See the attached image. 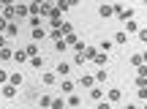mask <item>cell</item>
Instances as JSON below:
<instances>
[{
  "label": "cell",
  "instance_id": "6da1fadb",
  "mask_svg": "<svg viewBox=\"0 0 147 109\" xmlns=\"http://www.w3.org/2000/svg\"><path fill=\"white\" fill-rule=\"evenodd\" d=\"M112 5H115L117 19H123V22H131L134 19V8H131V5H120V3H112Z\"/></svg>",
  "mask_w": 147,
  "mask_h": 109
},
{
  "label": "cell",
  "instance_id": "7a4b0ae2",
  "mask_svg": "<svg viewBox=\"0 0 147 109\" xmlns=\"http://www.w3.org/2000/svg\"><path fill=\"white\" fill-rule=\"evenodd\" d=\"M104 101H109V104H120V101H123V90H120V87H112V90H106Z\"/></svg>",
  "mask_w": 147,
  "mask_h": 109
},
{
  "label": "cell",
  "instance_id": "3957f363",
  "mask_svg": "<svg viewBox=\"0 0 147 109\" xmlns=\"http://www.w3.org/2000/svg\"><path fill=\"white\" fill-rule=\"evenodd\" d=\"M14 16H16V22L30 16V8H27V3H14Z\"/></svg>",
  "mask_w": 147,
  "mask_h": 109
},
{
  "label": "cell",
  "instance_id": "277c9868",
  "mask_svg": "<svg viewBox=\"0 0 147 109\" xmlns=\"http://www.w3.org/2000/svg\"><path fill=\"white\" fill-rule=\"evenodd\" d=\"M98 16L101 19H112V16H115V5L112 3H101L98 5Z\"/></svg>",
  "mask_w": 147,
  "mask_h": 109
},
{
  "label": "cell",
  "instance_id": "5b68a950",
  "mask_svg": "<svg viewBox=\"0 0 147 109\" xmlns=\"http://www.w3.org/2000/svg\"><path fill=\"white\" fill-rule=\"evenodd\" d=\"M60 90H63V95H71V93H76V82L68 77V79H63L60 82Z\"/></svg>",
  "mask_w": 147,
  "mask_h": 109
},
{
  "label": "cell",
  "instance_id": "8992f818",
  "mask_svg": "<svg viewBox=\"0 0 147 109\" xmlns=\"http://www.w3.org/2000/svg\"><path fill=\"white\" fill-rule=\"evenodd\" d=\"M79 85L87 87V90H93L95 87V77H93V74H82V77H79Z\"/></svg>",
  "mask_w": 147,
  "mask_h": 109
},
{
  "label": "cell",
  "instance_id": "52a82bcc",
  "mask_svg": "<svg viewBox=\"0 0 147 109\" xmlns=\"http://www.w3.org/2000/svg\"><path fill=\"white\" fill-rule=\"evenodd\" d=\"M0 16H3L5 22H14L16 19V16H14V3H3V14H0Z\"/></svg>",
  "mask_w": 147,
  "mask_h": 109
},
{
  "label": "cell",
  "instance_id": "ba28073f",
  "mask_svg": "<svg viewBox=\"0 0 147 109\" xmlns=\"http://www.w3.org/2000/svg\"><path fill=\"white\" fill-rule=\"evenodd\" d=\"M30 38L33 41H44V38H49V30H44V27H36V30H30Z\"/></svg>",
  "mask_w": 147,
  "mask_h": 109
},
{
  "label": "cell",
  "instance_id": "9c48e42d",
  "mask_svg": "<svg viewBox=\"0 0 147 109\" xmlns=\"http://www.w3.org/2000/svg\"><path fill=\"white\" fill-rule=\"evenodd\" d=\"M5 38H14V36H19V22H8V27H5V33H3Z\"/></svg>",
  "mask_w": 147,
  "mask_h": 109
},
{
  "label": "cell",
  "instance_id": "30bf717a",
  "mask_svg": "<svg viewBox=\"0 0 147 109\" xmlns=\"http://www.w3.org/2000/svg\"><path fill=\"white\" fill-rule=\"evenodd\" d=\"M27 60H30V57H27L25 47H22V49H14V63H19V66H25Z\"/></svg>",
  "mask_w": 147,
  "mask_h": 109
},
{
  "label": "cell",
  "instance_id": "8fae6325",
  "mask_svg": "<svg viewBox=\"0 0 147 109\" xmlns=\"http://www.w3.org/2000/svg\"><path fill=\"white\" fill-rule=\"evenodd\" d=\"M55 74H57V77H65V79H68V74H71V63H57Z\"/></svg>",
  "mask_w": 147,
  "mask_h": 109
},
{
  "label": "cell",
  "instance_id": "7c38bea8",
  "mask_svg": "<svg viewBox=\"0 0 147 109\" xmlns=\"http://www.w3.org/2000/svg\"><path fill=\"white\" fill-rule=\"evenodd\" d=\"M22 82H25V74H22V71H14V74L8 77V85H14V87H19Z\"/></svg>",
  "mask_w": 147,
  "mask_h": 109
},
{
  "label": "cell",
  "instance_id": "4fadbf2b",
  "mask_svg": "<svg viewBox=\"0 0 147 109\" xmlns=\"http://www.w3.org/2000/svg\"><path fill=\"white\" fill-rule=\"evenodd\" d=\"M93 63H95V68H104L106 63H109V55H104V52H101V49H98V55L93 57Z\"/></svg>",
  "mask_w": 147,
  "mask_h": 109
},
{
  "label": "cell",
  "instance_id": "5bb4252c",
  "mask_svg": "<svg viewBox=\"0 0 147 109\" xmlns=\"http://www.w3.org/2000/svg\"><path fill=\"white\" fill-rule=\"evenodd\" d=\"M63 98H65V106H71V109H76L79 104H82V98H79L76 93H71V95H63Z\"/></svg>",
  "mask_w": 147,
  "mask_h": 109
},
{
  "label": "cell",
  "instance_id": "9a60e30c",
  "mask_svg": "<svg viewBox=\"0 0 147 109\" xmlns=\"http://www.w3.org/2000/svg\"><path fill=\"white\" fill-rule=\"evenodd\" d=\"M104 95H106V93H104V90L98 87V85H95V87L90 90V98H93V104H98V101H104Z\"/></svg>",
  "mask_w": 147,
  "mask_h": 109
},
{
  "label": "cell",
  "instance_id": "2e32d148",
  "mask_svg": "<svg viewBox=\"0 0 147 109\" xmlns=\"http://www.w3.org/2000/svg\"><path fill=\"white\" fill-rule=\"evenodd\" d=\"M52 14H55V3H41V16L52 19Z\"/></svg>",
  "mask_w": 147,
  "mask_h": 109
},
{
  "label": "cell",
  "instance_id": "e0dca14e",
  "mask_svg": "<svg viewBox=\"0 0 147 109\" xmlns=\"http://www.w3.org/2000/svg\"><path fill=\"white\" fill-rule=\"evenodd\" d=\"M8 60H14V49L5 47V49H0V63H8Z\"/></svg>",
  "mask_w": 147,
  "mask_h": 109
},
{
  "label": "cell",
  "instance_id": "ac0fdd59",
  "mask_svg": "<svg viewBox=\"0 0 147 109\" xmlns=\"http://www.w3.org/2000/svg\"><path fill=\"white\" fill-rule=\"evenodd\" d=\"M41 82H44V85H55V82H57V74H55V71L41 74Z\"/></svg>",
  "mask_w": 147,
  "mask_h": 109
},
{
  "label": "cell",
  "instance_id": "d6986e66",
  "mask_svg": "<svg viewBox=\"0 0 147 109\" xmlns=\"http://www.w3.org/2000/svg\"><path fill=\"white\" fill-rule=\"evenodd\" d=\"M93 77H95V85H101V82H106V79H109V74H106V68H98Z\"/></svg>",
  "mask_w": 147,
  "mask_h": 109
},
{
  "label": "cell",
  "instance_id": "ffe728a7",
  "mask_svg": "<svg viewBox=\"0 0 147 109\" xmlns=\"http://www.w3.org/2000/svg\"><path fill=\"white\" fill-rule=\"evenodd\" d=\"M3 98H16V87L14 85H3Z\"/></svg>",
  "mask_w": 147,
  "mask_h": 109
},
{
  "label": "cell",
  "instance_id": "44dd1931",
  "mask_svg": "<svg viewBox=\"0 0 147 109\" xmlns=\"http://www.w3.org/2000/svg\"><path fill=\"white\" fill-rule=\"evenodd\" d=\"M38 106L41 109H52V95H38Z\"/></svg>",
  "mask_w": 147,
  "mask_h": 109
},
{
  "label": "cell",
  "instance_id": "7402d4cb",
  "mask_svg": "<svg viewBox=\"0 0 147 109\" xmlns=\"http://www.w3.org/2000/svg\"><path fill=\"white\" fill-rule=\"evenodd\" d=\"M25 52H27V57H36V55H38V44H36V41L25 44Z\"/></svg>",
  "mask_w": 147,
  "mask_h": 109
},
{
  "label": "cell",
  "instance_id": "603a6c76",
  "mask_svg": "<svg viewBox=\"0 0 147 109\" xmlns=\"http://www.w3.org/2000/svg\"><path fill=\"white\" fill-rule=\"evenodd\" d=\"M57 5V11L63 14V11H68V8H74V0H60V3H55Z\"/></svg>",
  "mask_w": 147,
  "mask_h": 109
},
{
  "label": "cell",
  "instance_id": "cb8c5ba5",
  "mask_svg": "<svg viewBox=\"0 0 147 109\" xmlns=\"http://www.w3.org/2000/svg\"><path fill=\"white\" fill-rule=\"evenodd\" d=\"M115 44H117V47H125V44H128V36H125V33H115Z\"/></svg>",
  "mask_w": 147,
  "mask_h": 109
},
{
  "label": "cell",
  "instance_id": "d4e9b609",
  "mask_svg": "<svg viewBox=\"0 0 147 109\" xmlns=\"http://www.w3.org/2000/svg\"><path fill=\"white\" fill-rule=\"evenodd\" d=\"M125 30H128V33H139L142 27H139V22H136V19H131V22H125Z\"/></svg>",
  "mask_w": 147,
  "mask_h": 109
},
{
  "label": "cell",
  "instance_id": "484cf974",
  "mask_svg": "<svg viewBox=\"0 0 147 109\" xmlns=\"http://www.w3.org/2000/svg\"><path fill=\"white\" fill-rule=\"evenodd\" d=\"M95 55H98V49H95V47H87V49H84V60L93 63V57H95Z\"/></svg>",
  "mask_w": 147,
  "mask_h": 109
},
{
  "label": "cell",
  "instance_id": "4316f807",
  "mask_svg": "<svg viewBox=\"0 0 147 109\" xmlns=\"http://www.w3.org/2000/svg\"><path fill=\"white\" fill-rule=\"evenodd\" d=\"M27 63H30L33 68H41V66H44V57H41V55H36V57H30Z\"/></svg>",
  "mask_w": 147,
  "mask_h": 109
},
{
  "label": "cell",
  "instance_id": "83f0119b",
  "mask_svg": "<svg viewBox=\"0 0 147 109\" xmlns=\"http://www.w3.org/2000/svg\"><path fill=\"white\" fill-rule=\"evenodd\" d=\"M131 66H136V68L144 66V63H142V52H134V55H131Z\"/></svg>",
  "mask_w": 147,
  "mask_h": 109
},
{
  "label": "cell",
  "instance_id": "f1b7e54d",
  "mask_svg": "<svg viewBox=\"0 0 147 109\" xmlns=\"http://www.w3.org/2000/svg\"><path fill=\"white\" fill-rule=\"evenodd\" d=\"M8 77H11V74L5 71V68H0V87H3V85H8Z\"/></svg>",
  "mask_w": 147,
  "mask_h": 109
},
{
  "label": "cell",
  "instance_id": "f546056e",
  "mask_svg": "<svg viewBox=\"0 0 147 109\" xmlns=\"http://www.w3.org/2000/svg\"><path fill=\"white\" fill-rule=\"evenodd\" d=\"M52 109H65V98H52Z\"/></svg>",
  "mask_w": 147,
  "mask_h": 109
},
{
  "label": "cell",
  "instance_id": "4dcf8cb0",
  "mask_svg": "<svg viewBox=\"0 0 147 109\" xmlns=\"http://www.w3.org/2000/svg\"><path fill=\"white\" fill-rule=\"evenodd\" d=\"M27 22H30L33 30H36V27H41V16H27Z\"/></svg>",
  "mask_w": 147,
  "mask_h": 109
},
{
  "label": "cell",
  "instance_id": "1f68e13d",
  "mask_svg": "<svg viewBox=\"0 0 147 109\" xmlns=\"http://www.w3.org/2000/svg\"><path fill=\"white\" fill-rule=\"evenodd\" d=\"M60 30H63V36H71V33H74V25H71V22H63Z\"/></svg>",
  "mask_w": 147,
  "mask_h": 109
},
{
  "label": "cell",
  "instance_id": "d6a6232c",
  "mask_svg": "<svg viewBox=\"0 0 147 109\" xmlns=\"http://www.w3.org/2000/svg\"><path fill=\"white\" fill-rule=\"evenodd\" d=\"M84 49H87V47H84V41H76V44H74V52H76V55H84Z\"/></svg>",
  "mask_w": 147,
  "mask_h": 109
},
{
  "label": "cell",
  "instance_id": "836d02e7",
  "mask_svg": "<svg viewBox=\"0 0 147 109\" xmlns=\"http://www.w3.org/2000/svg\"><path fill=\"white\" fill-rule=\"evenodd\" d=\"M134 85H136V90H142V87H147V79L144 77H136V82H134Z\"/></svg>",
  "mask_w": 147,
  "mask_h": 109
},
{
  "label": "cell",
  "instance_id": "e575fe53",
  "mask_svg": "<svg viewBox=\"0 0 147 109\" xmlns=\"http://www.w3.org/2000/svg\"><path fill=\"white\" fill-rule=\"evenodd\" d=\"M136 98H139V101H144V104H147V87H142V90H136Z\"/></svg>",
  "mask_w": 147,
  "mask_h": 109
},
{
  "label": "cell",
  "instance_id": "d590c367",
  "mask_svg": "<svg viewBox=\"0 0 147 109\" xmlns=\"http://www.w3.org/2000/svg\"><path fill=\"white\" fill-rule=\"evenodd\" d=\"M55 49H57V52H65V49H68V44H65V38H63V41H57V44H55Z\"/></svg>",
  "mask_w": 147,
  "mask_h": 109
},
{
  "label": "cell",
  "instance_id": "8d00e7d4",
  "mask_svg": "<svg viewBox=\"0 0 147 109\" xmlns=\"http://www.w3.org/2000/svg\"><path fill=\"white\" fill-rule=\"evenodd\" d=\"M101 52L109 55V52H112V41H104V44H101Z\"/></svg>",
  "mask_w": 147,
  "mask_h": 109
},
{
  "label": "cell",
  "instance_id": "74e56055",
  "mask_svg": "<svg viewBox=\"0 0 147 109\" xmlns=\"http://www.w3.org/2000/svg\"><path fill=\"white\" fill-rule=\"evenodd\" d=\"M76 41H79V38H76V33H71V36H65V44H68V47H74Z\"/></svg>",
  "mask_w": 147,
  "mask_h": 109
},
{
  "label": "cell",
  "instance_id": "f35d334b",
  "mask_svg": "<svg viewBox=\"0 0 147 109\" xmlns=\"http://www.w3.org/2000/svg\"><path fill=\"white\" fill-rule=\"evenodd\" d=\"M136 36H139V41H142V44H147V27H142V30H139Z\"/></svg>",
  "mask_w": 147,
  "mask_h": 109
},
{
  "label": "cell",
  "instance_id": "ab89813d",
  "mask_svg": "<svg viewBox=\"0 0 147 109\" xmlns=\"http://www.w3.org/2000/svg\"><path fill=\"white\" fill-rule=\"evenodd\" d=\"M95 109H112V104H109V101H98V104H93Z\"/></svg>",
  "mask_w": 147,
  "mask_h": 109
},
{
  "label": "cell",
  "instance_id": "60d3db41",
  "mask_svg": "<svg viewBox=\"0 0 147 109\" xmlns=\"http://www.w3.org/2000/svg\"><path fill=\"white\" fill-rule=\"evenodd\" d=\"M82 63H87V60H84V55H74V66H82Z\"/></svg>",
  "mask_w": 147,
  "mask_h": 109
},
{
  "label": "cell",
  "instance_id": "b9f144b4",
  "mask_svg": "<svg viewBox=\"0 0 147 109\" xmlns=\"http://www.w3.org/2000/svg\"><path fill=\"white\" fill-rule=\"evenodd\" d=\"M5 47H8V38H5V36H0V49H5Z\"/></svg>",
  "mask_w": 147,
  "mask_h": 109
},
{
  "label": "cell",
  "instance_id": "7bdbcfd3",
  "mask_svg": "<svg viewBox=\"0 0 147 109\" xmlns=\"http://www.w3.org/2000/svg\"><path fill=\"white\" fill-rule=\"evenodd\" d=\"M142 63H144V66H147V49H144V52H142Z\"/></svg>",
  "mask_w": 147,
  "mask_h": 109
},
{
  "label": "cell",
  "instance_id": "ee69618b",
  "mask_svg": "<svg viewBox=\"0 0 147 109\" xmlns=\"http://www.w3.org/2000/svg\"><path fill=\"white\" fill-rule=\"evenodd\" d=\"M125 109H139V106L136 104H125Z\"/></svg>",
  "mask_w": 147,
  "mask_h": 109
},
{
  "label": "cell",
  "instance_id": "f6af8a7d",
  "mask_svg": "<svg viewBox=\"0 0 147 109\" xmlns=\"http://www.w3.org/2000/svg\"><path fill=\"white\" fill-rule=\"evenodd\" d=\"M0 14H3V3H0Z\"/></svg>",
  "mask_w": 147,
  "mask_h": 109
},
{
  "label": "cell",
  "instance_id": "bcb514c9",
  "mask_svg": "<svg viewBox=\"0 0 147 109\" xmlns=\"http://www.w3.org/2000/svg\"><path fill=\"white\" fill-rule=\"evenodd\" d=\"M142 109H147V104H144V106H142Z\"/></svg>",
  "mask_w": 147,
  "mask_h": 109
}]
</instances>
